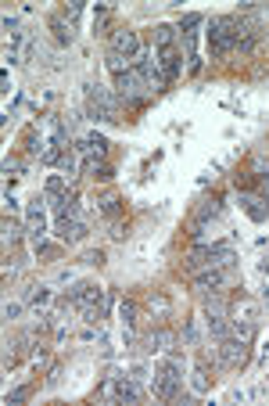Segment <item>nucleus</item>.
<instances>
[{
    "mask_svg": "<svg viewBox=\"0 0 269 406\" xmlns=\"http://www.w3.org/2000/svg\"><path fill=\"white\" fill-rule=\"evenodd\" d=\"M179 388H184V363L176 353H165L162 360H155V378H151V392L162 402H176Z\"/></svg>",
    "mask_w": 269,
    "mask_h": 406,
    "instance_id": "1",
    "label": "nucleus"
},
{
    "mask_svg": "<svg viewBox=\"0 0 269 406\" xmlns=\"http://www.w3.org/2000/svg\"><path fill=\"white\" fill-rule=\"evenodd\" d=\"M86 115L97 119V122H118L123 101H118L115 90H108L101 83H86Z\"/></svg>",
    "mask_w": 269,
    "mask_h": 406,
    "instance_id": "2",
    "label": "nucleus"
},
{
    "mask_svg": "<svg viewBox=\"0 0 269 406\" xmlns=\"http://www.w3.org/2000/svg\"><path fill=\"white\" fill-rule=\"evenodd\" d=\"M208 51L212 58H226L237 51V15H216L208 22Z\"/></svg>",
    "mask_w": 269,
    "mask_h": 406,
    "instance_id": "3",
    "label": "nucleus"
},
{
    "mask_svg": "<svg viewBox=\"0 0 269 406\" xmlns=\"http://www.w3.org/2000/svg\"><path fill=\"white\" fill-rule=\"evenodd\" d=\"M69 306H76L79 313H86V309H101V313H108L111 295L97 284V280H76L72 292H69Z\"/></svg>",
    "mask_w": 269,
    "mask_h": 406,
    "instance_id": "4",
    "label": "nucleus"
},
{
    "mask_svg": "<svg viewBox=\"0 0 269 406\" xmlns=\"http://www.w3.org/2000/svg\"><path fill=\"white\" fill-rule=\"evenodd\" d=\"M248 360H251V341H241L230 334L216 346V367H223V370H241Z\"/></svg>",
    "mask_w": 269,
    "mask_h": 406,
    "instance_id": "5",
    "label": "nucleus"
},
{
    "mask_svg": "<svg viewBox=\"0 0 269 406\" xmlns=\"http://www.w3.org/2000/svg\"><path fill=\"white\" fill-rule=\"evenodd\" d=\"M47 209H50V205H47L43 195L29 198V205H25V227H29V237H33V244L47 237Z\"/></svg>",
    "mask_w": 269,
    "mask_h": 406,
    "instance_id": "6",
    "label": "nucleus"
},
{
    "mask_svg": "<svg viewBox=\"0 0 269 406\" xmlns=\"http://www.w3.org/2000/svg\"><path fill=\"white\" fill-rule=\"evenodd\" d=\"M108 51L111 54H123L126 61H137L144 54L140 33H133V29H115V33H108Z\"/></svg>",
    "mask_w": 269,
    "mask_h": 406,
    "instance_id": "7",
    "label": "nucleus"
},
{
    "mask_svg": "<svg viewBox=\"0 0 269 406\" xmlns=\"http://www.w3.org/2000/svg\"><path fill=\"white\" fill-rule=\"evenodd\" d=\"M54 234L62 244H79L86 234H90V223L83 220V216H57L54 220Z\"/></svg>",
    "mask_w": 269,
    "mask_h": 406,
    "instance_id": "8",
    "label": "nucleus"
},
{
    "mask_svg": "<svg viewBox=\"0 0 269 406\" xmlns=\"http://www.w3.org/2000/svg\"><path fill=\"white\" fill-rule=\"evenodd\" d=\"M155 61H158V69L169 83L179 79V72H184V51L179 47H155Z\"/></svg>",
    "mask_w": 269,
    "mask_h": 406,
    "instance_id": "9",
    "label": "nucleus"
},
{
    "mask_svg": "<svg viewBox=\"0 0 269 406\" xmlns=\"http://www.w3.org/2000/svg\"><path fill=\"white\" fill-rule=\"evenodd\" d=\"M241 212L251 223H265L269 220V198H262L258 191H244L241 195Z\"/></svg>",
    "mask_w": 269,
    "mask_h": 406,
    "instance_id": "10",
    "label": "nucleus"
},
{
    "mask_svg": "<svg viewBox=\"0 0 269 406\" xmlns=\"http://www.w3.org/2000/svg\"><path fill=\"white\" fill-rule=\"evenodd\" d=\"M76 155L86 162V159H104L108 155V137L104 133H86V137H79V144H76Z\"/></svg>",
    "mask_w": 269,
    "mask_h": 406,
    "instance_id": "11",
    "label": "nucleus"
},
{
    "mask_svg": "<svg viewBox=\"0 0 269 406\" xmlns=\"http://www.w3.org/2000/svg\"><path fill=\"white\" fill-rule=\"evenodd\" d=\"M69 195H72L69 176H50V180H47V187H43V198H47V205H50V209H57V205H62Z\"/></svg>",
    "mask_w": 269,
    "mask_h": 406,
    "instance_id": "12",
    "label": "nucleus"
},
{
    "mask_svg": "<svg viewBox=\"0 0 269 406\" xmlns=\"http://www.w3.org/2000/svg\"><path fill=\"white\" fill-rule=\"evenodd\" d=\"M212 385H216L212 367H208L205 360H198V363H194V370H191V388H194L198 395H205V392H212Z\"/></svg>",
    "mask_w": 269,
    "mask_h": 406,
    "instance_id": "13",
    "label": "nucleus"
},
{
    "mask_svg": "<svg viewBox=\"0 0 269 406\" xmlns=\"http://www.w3.org/2000/svg\"><path fill=\"white\" fill-rule=\"evenodd\" d=\"M47 25H50V33H54V40L62 44V47H69V44L76 40V25H72V22H65V18L57 15V11H54V15L47 18Z\"/></svg>",
    "mask_w": 269,
    "mask_h": 406,
    "instance_id": "14",
    "label": "nucleus"
},
{
    "mask_svg": "<svg viewBox=\"0 0 269 406\" xmlns=\"http://www.w3.org/2000/svg\"><path fill=\"white\" fill-rule=\"evenodd\" d=\"M179 341V334H172L169 327H155L151 334H147V346L158 349V353H172V346Z\"/></svg>",
    "mask_w": 269,
    "mask_h": 406,
    "instance_id": "15",
    "label": "nucleus"
},
{
    "mask_svg": "<svg viewBox=\"0 0 269 406\" xmlns=\"http://www.w3.org/2000/svg\"><path fill=\"white\" fill-rule=\"evenodd\" d=\"M219 212H223V202H219V198H205V202H198V209L191 212V220H198V223L208 227V220H216Z\"/></svg>",
    "mask_w": 269,
    "mask_h": 406,
    "instance_id": "16",
    "label": "nucleus"
},
{
    "mask_svg": "<svg viewBox=\"0 0 269 406\" xmlns=\"http://www.w3.org/2000/svg\"><path fill=\"white\" fill-rule=\"evenodd\" d=\"M83 173H86V176H94V180H101V183H108L115 169H111L104 159H86V162H83Z\"/></svg>",
    "mask_w": 269,
    "mask_h": 406,
    "instance_id": "17",
    "label": "nucleus"
},
{
    "mask_svg": "<svg viewBox=\"0 0 269 406\" xmlns=\"http://www.w3.org/2000/svg\"><path fill=\"white\" fill-rule=\"evenodd\" d=\"M147 309H151L155 320H169V313H172V306H169V299L162 292H155L151 299H147Z\"/></svg>",
    "mask_w": 269,
    "mask_h": 406,
    "instance_id": "18",
    "label": "nucleus"
},
{
    "mask_svg": "<svg viewBox=\"0 0 269 406\" xmlns=\"http://www.w3.org/2000/svg\"><path fill=\"white\" fill-rule=\"evenodd\" d=\"M176 25H169V22H158L155 25V47H176Z\"/></svg>",
    "mask_w": 269,
    "mask_h": 406,
    "instance_id": "19",
    "label": "nucleus"
},
{
    "mask_svg": "<svg viewBox=\"0 0 269 406\" xmlns=\"http://www.w3.org/2000/svg\"><path fill=\"white\" fill-rule=\"evenodd\" d=\"M97 212L108 216V220H115V216L123 212V198H118V195H101L97 198Z\"/></svg>",
    "mask_w": 269,
    "mask_h": 406,
    "instance_id": "20",
    "label": "nucleus"
},
{
    "mask_svg": "<svg viewBox=\"0 0 269 406\" xmlns=\"http://www.w3.org/2000/svg\"><path fill=\"white\" fill-rule=\"evenodd\" d=\"M54 295H50V288L47 284H33V288H29V295H25V302L29 306H33V309H40V306H47Z\"/></svg>",
    "mask_w": 269,
    "mask_h": 406,
    "instance_id": "21",
    "label": "nucleus"
},
{
    "mask_svg": "<svg viewBox=\"0 0 269 406\" xmlns=\"http://www.w3.org/2000/svg\"><path fill=\"white\" fill-rule=\"evenodd\" d=\"M111 4H101L97 8V15H94V29H97V33H104V29H108V22H111Z\"/></svg>",
    "mask_w": 269,
    "mask_h": 406,
    "instance_id": "22",
    "label": "nucleus"
},
{
    "mask_svg": "<svg viewBox=\"0 0 269 406\" xmlns=\"http://www.w3.org/2000/svg\"><path fill=\"white\" fill-rule=\"evenodd\" d=\"M79 11H83V0H69V4H62V11H57V15H62L65 22H72V25H76Z\"/></svg>",
    "mask_w": 269,
    "mask_h": 406,
    "instance_id": "23",
    "label": "nucleus"
},
{
    "mask_svg": "<svg viewBox=\"0 0 269 406\" xmlns=\"http://www.w3.org/2000/svg\"><path fill=\"white\" fill-rule=\"evenodd\" d=\"M118 313H123V324L126 327H137V302H123V306H118Z\"/></svg>",
    "mask_w": 269,
    "mask_h": 406,
    "instance_id": "24",
    "label": "nucleus"
},
{
    "mask_svg": "<svg viewBox=\"0 0 269 406\" xmlns=\"http://www.w3.org/2000/svg\"><path fill=\"white\" fill-rule=\"evenodd\" d=\"M179 341H184V346H198V327L191 320H184V327H179Z\"/></svg>",
    "mask_w": 269,
    "mask_h": 406,
    "instance_id": "25",
    "label": "nucleus"
},
{
    "mask_svg": "<svg viewBox=\"0 0 269 406\" xmlns=\"http://www.w3.org/2000/svg\"><path fill=\"white\" fill-rule=\"evenodd\" d=\"M18 234H22V227H18V220H4V237L15 244L18 241Z\"/></svg>",
    "mask_w": 269,
    "mask_h": 406,
    "instance_id": "26",
    "label": "nucleus"
},
{
    "mask_svg": "<svg viewBox=\"0 0 269 406\" xmlns=\"http://www.w3.org/2000/svg\"><path fill=\"white\" fill-rule=\"evenodd\" d=\"M29 399V388H15V392H8V406H15V402H25Z\"/></svg>",
    "mask_w": 269,
    "mask_h": 406,
    "instance_id": "27",
    "label": "nucleus"
},
{
    "mask_svg": "<svg viewBox=\"0 0 269 406\" xmlns=\"http://www.w3.org/2000/svg\"><path fill=\"white\" fill-rule=\"evenodd\" d=\"M130 374H133L137 381H147V374H151V370H147L144 363H133V367H130Z\"/></svg>",
    "mask_w": 269,
    "mask_h": 406,
    "instance_id": "28",
    "label": "nucleus"
},
{
    "mask_svg": "<svg viewBox=\"0 0 269 406\" xmlns=\"http://www.w3.org/2000/svg\"><path fill=\"white\" fill-rule=\"evenodd\" d=\"M18 313H22V306H18V302H8V306H4V320H15Z\"/></svg>",
    "mask_w": 269,
    "mask_h": 406,
    "instance_id": "29",
    "label": "nucleus"
},
{
    "mask_svg": "<svg viewBox=\"0 0 269 406\" xmlns=\"http://www.w3.org/2000/svg\"><path fill=\"white\" fill-rule=\"evenodd\" d=\"M83 263H90V266H101V263H104V252H86V256H83Z\"/></svg>",
    "mask_w": 269,
    "mask_h": 406,
    "instance_id": "30",
    "label": "nucleus"
},
{
    "mask_svg": "<svg viewBox=\"0 0 269 406\" xmlns=\"http://www.w3.org/2000/svg\"><path fill=\"white\" fill-rule=\"evenodd\" d=\"M111 237H115V241H123V237H126V227H123V223H115V230H111Z\"/></svg>",
    "mask_w": 269,
    "mask_h": 406,
    "instance_id": "31",
    "label": "nucleus"
},
{
    "mask_svg": "<svg viewBox=\"0 0 269 406\" xmlns=\"http://www.w3.org/2000/svg\"><path fill=\"white\" fill-rule=\"evenodd\" d=\"M4 205H8V212H15V209H18V202H15V195H11V191L4 195Z\"/></svg>",
    "mask_w": 269,
    "mask_h": 406,
    "instance_id": "32",
    "label": "nucleus"
}]
</instances>
